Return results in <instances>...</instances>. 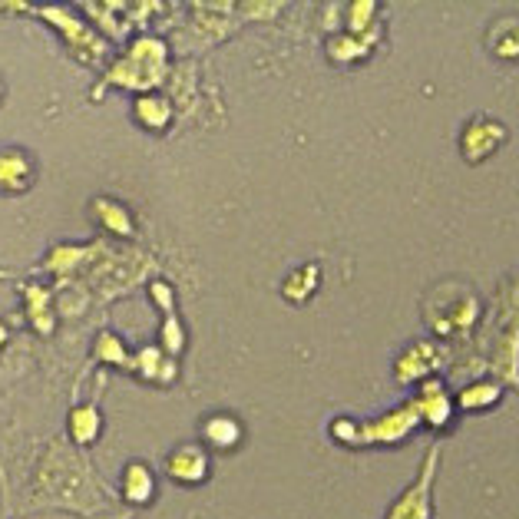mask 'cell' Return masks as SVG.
Segmentation results:
<instances>
[{"label": "cell", "instance_id": "1", "mask_svg": "<svg viewBox=\"0 0 519 519\" xmlns=\"http://www.w3.org/2000/svg\"><path fill=\"white\" fill-rule=\"evenodd\" d=\"M166 60H169L166 43L156 37H139L133 47L113 63V70L106 73L103 86H123V90L149 93L156 90L159 83H166Z\"/></svg>", "mask_w": 519, "mask_h": 519}, {"label": "cell", "instance_id": "2", "mask_svg": "<svg viewBox=\"0 0 519 519\" xmlns=\"http://www.w3.org/2000/svg\"><path fill=\"white\" fill-rule=\"evenodd\" d=\"M477 318H480V298L473 295L467 285H457V281H447V285L434 288L424 305V321L440 338L467 334L473 324H477Z\"/></svg>", "mask_w": 519, "mask_h": 519}, {"label": "cell", "instance_id": "3", "mask_svg": "<svg viewBox=\"0 0 519 519\" xmlns=\"http://www.w3.org/2000/svg\"><path fill=\"white\" fill-rule=\"evenodd\" d=\"M440 467V443L427 450L424 463H420L417 480L407 486L404 493L391 503L384 519H434V480Z\"/></svg>", "mask_w": 519, "mask_h": 519}, {"label": "cell", "instance_id": "4", "mask_svg": "<svg viewBox=\"0 0 519 519\" xmlns=\"http://www.w3.org/2000/svg\"><path fill=\"white\" fill-rule=\"evenodd\" d=\"M420 427V414L414 400H404L400 407L384 410L381 417L361 420V447H371V443H400L407 440Z\"/></svg>", "mask_w": 519, "mask_h": 519}, {"label": "cell", "instance_id": "5", "mask_svg": "<svg viewBox=\"0 0 519 519\" xmlns=\"http://www.w3.org/2000/svg\"><path fill=\"white\" fill-rule=\"evenodd\" d=\"M510 139V129L493 116H477L463 126L460 133V156L470 162V166H480L490 156H496L503 149V143Z\"/></svg>", "mask_w": 519, "mask_h": 519}, {"label": "cell", "instance_id": "6", "mask_svg": "<svg viewBox=\"0 0 519 519\" xmlns=\"http://www.w3.org/2000/svg\"><path fill=\"white\" fill-rule=\"evenodd\" d=\"M486 371H493V381L510 384L519 391V315H503L500 331L490 348V361H483Z\"/></svg>", "mask_w": 519, "mask_h": 519}, {"label": "cell", "instance_id": "7", "mask_svg": "<svg viewBox=\"0 0 519 519\" xmlns=\"http://www.w3.org/2000/svg\"><path fill=\"white\" fill-rule=\"evenodd\" d=\"M443 367V351L434 341H414L397 354L394 361V377L397 384H420L430 381Z\"/></svg>", "mask_w": 519, "mask_h": 519}, {"label": "cell", "instance_id": "8", "mask_svg": "<svg viewBox=\"0 0 519 519\" xmlns=\"http://www.w3.org/2000/svg\"><path fill=\"white\" fill-rule=\"evenodd\" d=\"M37 182V162L27 149L4 146L0 149V196H24Z\"/></svg>", "mask_w": 519, "mask_h": 519}, {"label": "cell", "instance_id": "9", "mask_svg": "<svg viewBox=\"0 0 519 519\" xmlns=\"http://www.w3.org/2000/svg\"><path fill=\"white\" fill-rule=\"evenodd\" d=\"M40 17L50 20L53 27L63 30V37H67V47L77 53L80 60H93L103 53V43L96 34H90L77 17L70 14V10H60V7H40Z\"/></svg>", "mask_w": 519, "mask_h": 519}, {"label": "cell", "instance_id": "10", "mask_svg": "<svg viewBox=\"0 0 519 519\" xmlns=\"http://www.w3.org/2000/svg\"><path fill=\"white\" fill-rule=\"evenodd\" d=\"M417 404V414H420V424L434 427V430H443L453 420V397L450 391L443 387V381H437V377H430V381L420 384V394L414 397Z\"/></svg>", "mask_w": 519, "mask_h": 519}, {"label": "cell", "instance_id": "11", "mask_svg": "<svg viewBox=\"0 0 519 519\" xmlns=\"http://www.w3.org/2000/svg\"><path fill=\"white\" fill-rule=\"evenodd\" d=\"M166 473L182 486H199L209 480V457L196 443H182L166 457Z\"/></svg>", "mask_w": 519, "mask_h": 519}, {"label": "cell", "instance_id": "12", "mask_svg": "<svg viewBox=\"0 0 519 519\" xmlns=\"http://www.w3.org/2000/svg\"><path fill=\"white\" fill-rule=\"evenodd\" d=\"M486 47H490L496 60L516 63L519 60V17L516 14L496 17L490 30H486Z\"/></svg>", "mask_w": 519, "mask_h": 519}, {"label": "cell", "instance_id": "13", "mask_svg": "<svg viewBox=\"0 0 519 519\" xmlns=\"http://www.w3.org/2000/svg\"><path fill=\"white\" fill-rule=\"evenodd\" d=\"M90 215L96 219V225H103L106 232L120 235V239H133V235H136L133 215H129V209H126L123 202L100 196V199H93V205H90Z\"/></svg>", "mask_w": 519, "mask_h": 519}, {"label": "cell", "instance_id": "14", "mask_svg": "<svg viewBox=\"0 0 519 519\" xmlns=\"http://www.w3.org/2000/svg\"><path fill=\"white\" fill-rule=\"evenodd\" d=\"M133 116L139 126L149 129V133H162V129L172 123V100L162 93H143V96H136Z\"/></svg>", "mask_w": 519, "mask_h": 519}, {"label": "cell", "instance_id": "15", "mask_svg": "<svg viewBox=\"0 0 519 519\" xmlns=\"http://www.w3.org/2000/svg\"><path fill=\"white\" fill-rule=\"evenodd\" d=\"M318 288H321V265L308 262L285 278V285H281V298L291 301V305H308Z\"/></svg>", "mask_w": 519, "mask_h": 519}, {"label": "cell", "instance_id": "16", "mask_svg": "<svg viewBox=\"0 0 519 519\" xmlns=\"http://www.w3.org/2000/svg\"><path fill=\"white\" fill-rule=\"evenodd\" d=\"M133 371L139 377H146V381H156V384H172L179 374L176 367V358H169L162 348H143L133 358Z\"/></svg>", "mask_w": 519, "mask_h": 519}, {"label": "cell", "instance_id": "17", "mask_svg": "<svg viewBox=\"0 0 519 519\" xmlns=\"http://www.w3.org/2000/svg\"><path fill=\"white\" fill-rule=\"evenodd\" d=\"M156 496V477L143 460L126 463L123 470V500L133 506H146Z\"/></svg>", "mask_w": 519, "mask_h": 519}, {"label": "cell", "instance_id": "18", "mask_svg": "<svg viewBox=\"0 0 519 519\" xmlns=\"http://www.w3.org/2000/svg\"><path fill=\"white\" fill-rule=\"evenodd\" d=\"M503 400V384L500 381H470L457 391V404L467 414H477V410H490Z\"/></svg>", "mask_w": 519, "mask_h": 519}, {"label": "cell", "instance_id": "19", "mask_svg": "<svg viewBox=\"0 0 519 519\" xmlns=\"http://www.w3.org/2000/svg\"><path fill=\"white\" fill-rule=\"evenodd\" d=\"M242 437H245L242 424L235 417H229V414H215V417H209L202 424V440L209 443L212 450H232V447H239Z\"/></svg>", "mask_w": 519, "mask_h": 519}, {"label": "cell", "instance_id": "20", "mask_svg": "<svg viewBox=\"0 0 519 519\" xmlns=\"http://www.w3.org/2000/svg\"><path fill=\"white\" fill-rule=\"evenodd\" d=\"M374 37H381V30H371L364 37H351V34H338L328 40V60L344 67V63H358L364 60L374 47Z\"/></svg>", "mask_w": 519, "mask_h": 519}, {"label": "cell", "instance_id": "21", "mask_svg": "<svg viewBox=\"0 0 519 519\" xmlns=\"http://www.w3.org/2000/svg\"><path fill=\"white\" fill-rule=\"evenodd\" d=\"M24 295H27V315H30V321H34V328L40 334H50L53 324H57V311H53L50 291L43 285H27Z\"/></svg>", "mask_w": 519, "mask_h": 519}, {"label": "cell", "instance_id": "22", "mask_svg": "<svg viewBox=\"0 0 519 519\" xmlns=\"http://www.w3.org/2000/svg\"><path fill=\"white\" fill-rule=\"evenodd\" d=\"M67 427H70L73 443H80V447H90V443H93L96 437H100V430H103V417H100V410H96L93 404H86V407H73V410H70Z\"/></svg>", "mask_w": 519, "mask_h": 519}, {"label": "cell", "instance_id": "23", "mask_svg": "<svg viewBox=\"0 0 519 519\" xmlns=\"http://www.w3.org/2000/svg\"><path fill=\"white\" fill-rule=\"evenodd\" d=\"M96 248L100 245H90V248H83V245H57L50 252V258H47V272H53V275H60V278H67L73 268L77 265H83L86 258H90Z\"/></svg>", "mask_w": 519, "mask_h": 519}, {"label": "cell", "instance_id": "24", "mask_svg": "<svg viewBox=\"0 0 519 519\" xmlns=\"http://www.w3.org/2000/svg\"><path fill=\"white\" fill-rule=\"evenodd\" d=\"M371 30H377V4L374 0H354L348 7V34L364 37Z\"/></svg>", "mask_w": 519, "mask_h": 519}, {"label": "cell", "instance_id": "25", "mask_svg": "<svg viewBox=\"0 0 519 519\" xmlns=\"http://www.w3.org/2000/svg\"><path fill=\"white\" fill-rule=\"evenodd\" d=\"M93 358H100L103 364H116V367H133V358H129V351L123 348V341L116 338L113 331H103L100 338H96Z\"/></svg>", "mask_w": 519, "mask_h": 519}, {"label": "cell", "instance_id": "26", "mask_svg": "<svg viewBox=\"0 0 519 519\" xmlns=\"http://www.w3.org/2000/svg\"><path fill=\"white\" fill-rule=\"evenodd\" d=\"M162 351H166L169 358H179V354L186 351V328H182L176 311L162 318Z\"/></svg>", "mask_w": 519, "mask_h": 519}, {"label": "cell", "instance_id": "27", "mask_svg": "<svg viewBox=\"0 0 519 519\" xmlns=\"http://www.w3.org/2000/svg\"><path fill=\"white\" fill-rule=\"evenodd\" d=\"M331 437L338 443H344V447H361V420L334 417L331 420Z\"/></svg>", "mask_w": 519, "mask_h": 519}, {"label": "cell", "instance_id": "28", "mask_svg": "<svg viewBox=\"0 0 519 519\" xmlns=\"http://www.w3.org/2000/svg\"><path fill=\"white\" fill-rule=\"evenodd\" d=\"M500 308H503V315H519V278H513L510 285L503 288Z\"/></svg>", "mask_w": 519, "mask_h": 519}, {"label": "cell", "instance_id": "29", "mask_svg": "<svg viewBox=\"0 0 519 519\" xmlns=\"http://www.w3.org/2000/svg\"><path fill=\"white\" fill-rule=\"evenodd\" d=\"M4 341H7V328L0 324V344H4Z\"/></svg>", "mask_w": 519, "mask_h": 519}, {"label": "cell", "instance_id": "30", "mask_svg": "<svg viewBox=\"0 0 519 519\" xmlns=\"http://www.w3.org/2000/svg\"><path fill=\"white\" fill-rule=\"evenodd\" d=\"M0 103H4V80H0Z\"/></svg>", "mask_w": 519, "mask_h": 519}]
</instances>
